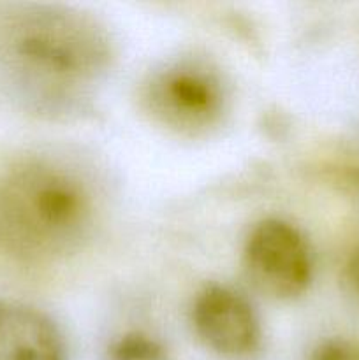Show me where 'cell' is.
I'll list each match as a JSON object with an SVG mask.
<instances>
[{
  "label": "cell",
  "mask_w": 359,
  "mask_h": 360,
  "mask_svg": "<svg viewBox=\"0 0 359 360\" xmlns=\"http://www.w3.org/2000/svg\"><path fill=\"white\" fill-rule=\"evenodd\" d=\"M94 200L65 169L32 165L0 185V253L41 266L73 253L88 236Z\"/></svg>",
  "instance_id": "6da1fadb"
},
{
  "label": "cell",
  "mask_w": 359,
  "mask_h": 360,
  "mask_svg": "<svg viewBox=\"0 0 359 360\" xmlns=\"http://www.w3.org/2000/svg\"><path fill=\"white\" fill-rule=\"evenodd\" d=\"M115 357L116 360H158L160 350L144 338H129L116 347Z\"/></svg>",
  "instance_id": "52a82bcc"
},
{
  "label": "cell",
  "mask_w": 359,
  "mask_h": 360,
  "mask_svg": "<svg viewBox=\"0 0 359 360\" xmlns=\"http://www.w3.org/2000/svg\"><path fill=\"white\" fill-rule=\"evenodd\" d=\"M243 259L253 287L273 299L298 297L312 278V253L305 238L277 218L260 221L250 232Z\"/></svg>",
  "instance_id": "3957f363"
},
{
  "label": "cell",
  "mask_w": 359,
  "mask_h": 360,
  "mask_svg": "<svg viewBox=\"0 0 359 360\" xmlns=\"http://www.w3.org/2000/svg\"><path fill=\"white\" fill-rule=\"evenodd\" d=\"M7 48L23 72L48 84H80L109 65V35L94 18L65 7H39L13 21Z\"/></svg>",
  "instance_id": "7a4b0ae2"
},
{
  "label": "cell",
  "mask_w": 359,
  "mask_h": 360,
  "mask_svg": "<svg viewBox=\"0 0 359 360\" xmlns=\"http://www.w3.org/2000/svg\"><path fill=\"white\" fill-rule=\"evenodd\" d=\"M148 111L182 132H201L218 122L224 94L217 77L192 65H176L155 74L144 86Z\"/></svg>",
  "instance_id": "277c9868"
},
{
  "label": "cell",
  "mask_w": 359,
  "mask_h": 360,
  "mask_svg": "<svg viewBox=\"0 0 359 360\" xmlns=\"http://www.w3.org/2000/svg\"><path fill=\"white\" fill-rule=\"evenodd\" d=\"M310 360H359V341L331 340L320 345Z\"/></svg>",
  "instance_id": "ba28073f"
},
{
  "label": "cell",
  "mask_w": 359,
  "mask_h": 360,
  "mask_svg": "<svg viewBox=\"0 0 359 360\" xmlns=\"http://www.w3.org/2000/svg\"><path fill=\"white\" fill-rule=\"evenodd\" d=\"M0 360H65V350L48 316L0 302Z\"/></svg>",
  "instance_id": "8992f818"
},
{
  "label": "cell",
  "mask_w": 359,
  "mask_h": 360,
  "mask_svg": "<svg viewBox=\"0 0 359 360\" xmlns=\"http://www.w3.org/2000/svg\"><path fill=\"white\" fill-rule=\"evenodd\" d=\"M194 326L201 340L224 357H248L259 347V320L246 299L231 288H206L194 306Z\"/></svg>",
  "instance_id": "5b68a950"
},
{
  "label": "cell",
  "mask_w": 359,
  "mask_h": 360,
  "mask_svg": "<svg viewBox=\"0 0 359 360\" xmlns=\"http://www.w3.org/2000/svg\"><path fill=\"white\" fill-rule=\"evenodd\" d=\"M345 280H347L348 287L359 294V248L351 253L345 264Z\"/></svg>",
  "instance_id": "9c48e42d"
}]
</instances>
